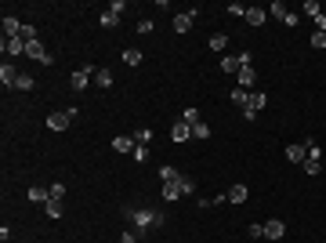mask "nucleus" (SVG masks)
Listing matches in <instances>:
<instances>
[{
  "mask_svg": "<svg viewBox=\"0 0 326 243\" xmlns=\"http://www.w3.org/2000/svg\"><path fill=\"white\" fill-rule=\"evenodd\" d=\"M123 214L134 221V236H138V239H145L149 229L163 225V214H160V210H149V207H123Z\"/></svg>",
  "mask_w": 326,
  "mask_h": 243,
  "instance_id": "1",
  "label": "nucleus"
},
{
  "mask_svg": "<svg viewBox=\"0 0 326 243\" xmlns=\"http://www.w3.org/2000/svg\"><path fill=\"white\" fill-rule=\"evenodd\" d=\"M73 120H76V105H73V109H66V113H51V116H48V131H66Z\"/></svg>",
  "mask_w": 326,
  "mask_h": 243,
  "instance_id": "2",
  "label": "nucleus"
},
{
  "mask_svg": "<svg viewBox=\"0 0 326 243\" xmlns=\"http://www.w3.org/2000/svg\"><path fill=\"white\" fill-rule=\"evenodd\" d=\"M95 73H98L95 66H80V69H73V77H69V84H73V91H76V95H80V91L87 87V80L95 77Z\"/></svg>",
  "mask_w": 326,
  "mask_h": 243,
  "instance_id": "3",
  "label": "nucleus"
},
{
  "mask_svg": "<svg viewBox=\"0 0 326 243\" xmlns=\"http://www.w3.org/2000/svg\"><path fill=\"white\" fill-rule=\"evenodd\" d=\"M26 55L33 58V62H40V66H51V62H55V58H51L48 51H44V44H40V40H33V44H26Z\"/></svg>",
  "mask_w": 326,
  "mask_h": 243,
  "instance_id": "4",
  "label": "nucleus"
},
{
  "mask_svg": "<svg viewBox=\"0 0 326 243\" xmlns=\"http://www.w3.org/2000/svg\"><path fill=\"white\" fill-rule=\"evenodd\" d=\"M196 8H189V11H181V15H174V33H189L192 29V22H196Z\"/></svg>",
  "mask_w": 326,
  "mask_h": 243,
  "instance_id": "5",
  "label": "nucleus"
},
{
  "mask_svg": "<svg viewBox=\"0 0 326 243\" xmlns=\"http://www.w3.org/2000/svg\"><path fill=\"white\" fill-rule=\"evenodd\" d=\"M0 51H4V55H8V62H11L15 55H26V44H22L19 37H4V40H0Z\"/></svg>",
  "mask_w": 326,
  "mask_h": 243,
  "instance_id": "6",
  "label": "nucleus"
},
{
  "mask_svg": "<svg viewBox=\"0 0 326 243\" xmlns=\"http://www.w3.org/2000/svg\"><path fill=\"white\" fill-rule=\"evenodd\" d=\"M283 232H286V225L279 221V218H268V221H265V239H268V243L283 239Z\"/></svg>",
  "mask_w": 326,
  "mask_h": 243,
  "instance_id": "7",
  "label": "nucleus"
},
{
  "mask_svg": "<svg viewBox=\"0 0 326 243\" xmlns=\"http://www.w3.org/2000/svg\"><path fill=\"white\" fill-rule=\"evenodd\" d=\"M189 138H192V127L185 124V120H178V124L170 127V142H178V145H181V142H189Z\"/></svg>",
  "mask_w": 326,
  "mask_h": 243,
  "instance_id": "8",
  "label": "nucleus"
},
{
  "mask_svg": "<svg viewBox=\"0 0 326 243\" xmlns=\"http://www.w3.org/2000/svg\"><path fill=\"white\" fill-rule=\"evenodd\" d=\"M286 160H290V163H304V160H308V149H304V142H293V145H286Z\"/></svg>",
  "mask_w": 326,
  "mask_h": 243,
  "instance_id": "9",
  "label": "nucleus"
},
{
  "mask_svg": "<svg viewBox=\"0 0 326 243\" xmlns=\"http://www.w3.org/2000/svg\"><path fill=\"white\" fill-rule=\"evenodd\" d=\"M0 84H4V87H15V84H19V69H15L11 62L0 66Z\"/></svg>",
  "mask_w": 326,
  "mask_h": 243,
  "instance_id": "10",
  "label": "nucleus"
},
{
  "mask_svg": "<svg viewBox=\"0 0 326 243\" xmlns=\"http://www.w3.org/2000/svg\"><path fill=\"white\" fill-rule=\"evenodd\" d=\"M113 149L123 153V156H131L134 153V138H131V134H120V138H113Z\"/></svg>",
  "mask_w": 326,
  "mask_h": 243,
  "instance_id": "11",
  "label": "nucleus"
},
{
  "mask_svg": "<svg viewBox=\"0 0 326 243\" xmlns=\"http://www.w3.org/2000/svg\"><path fill=\"white\" fill-rule=\"evenodd\" d=\"M268 11L265 8H246V26H265Z\"/></svg>",
  "mask_w": 326,
  "mask_h": 243,
  "instance_id": "12",
  "label": "nucleus"
},
{
  "mask_svg": "<svg viewBox=\"0 0 326 243\" xmlns=\"http://www.w3.org/2000/svg\"><path fill=\"white\" fill-rule=\"evenodd\" d=\"M268 105V95H261V91H250V102H246V109L250 113H261Z\"/></svg>",
  "mask_w": 326,
  "mask_h": 243,
  "instance_id": "13",
  "label": "nucleus"
},
{
  "mask_svg": "<svg viewBox=\"0 0 326 243\" xmlns=\"http://www.w3.org/2000/svg\"><path fill=\"white\" fill-rule=\"evenodd\" d=\"M178 178H181V174H178V167H170V163L160 167V181H163V185H174Z\"/></svg>",
  "mask_w": 326,
  "mask_h": 243,
  "instance_id": "14",
  "label": "nucleus"
},
{
  "mask_svg": "<svg viewBox=\"0 0 326 243\" xmlns=\"http://www.w3.org/2000/svg\"><path fill=\"white\" fill-rule=\"evenodd\" d=\"M26 196H29L33 203H48V200H51V189H44V185H33V189H29Z\"/></svg>",
  "mask_w": 326,
  "mask_h": 243,
  "instance_id": "15",
  "label": "nucleus"
},
{
  "mask_svg": "<svg viewBox=\"0 0 326 243\" xmlns=\"http://www.w3.org/2000/svg\"><path fill=\"white\" fill-rule=\"evenodd\" d=\"M254 84H257V73H254L250 66H243V69H239V87H246V91H250Z\"/></svg>",
  "mask_w": 326,
  "mask_h": 243,
  "instance_id": "16",
  "label": "nucleus"
},
{
  "mask_svg": "<svg viewBox=\"0 0 326 243\" xmlns=\"http://www.w3.org/2000/svg\"><path fill=\"white\" fill-rule=\"evenodd\" d=\"M225 196H228V203H243L246 196H250V189H246V185H232Z\"/></svg>",
  "mask_w": 326,
  "mask_h": 243,
  "instance_id": "17",
  "label": "nucleus"
},
{
  "mask_svg": "<svg viewBox=\"0 0 326 243\" xmlns=\"http://www.w3.org/2000/svg\"><path fill=\"white\" fill-rule=\"evenodd\" d=\"M19 33H22V22L8 15V19H4V37H19Z\"/></svg>",
  "mask_w": 326,
  "mask_h": 243,
  "instance_id": "18",
  "label": "nucleus"
},
{
  "mask_svg": "<svg viewBox=\"0 0 326 243\" xmlns=\"http://www.w3.org/2000/svg\"><path fill=\"white\" fill-rule=\"evenodd\" d=\"M232 102H236L239 109H246V102H250V91H246V87H236V91H232Z\"/></svg>",
  "mask_w": 326,
  "mask_h": 243,
  "instance_id": "19",
  "label": "nucleus"
},
{
  "mask_svg": "<svg viewBox=\"0 0 326 243\" xmlns=\"http://www.w3.org/2000/svg\"><path fill=\"white\" fill-rule=\"evenodd\" d=\"M225 48H228V37H225V33H214V37H210V51H217V55H221Z\"/></svg>",
  "mask_w": 326,
  "mask_h": 243,
  "instance_id": "20",
  "label": "nucleus"
},
{
  "mask_svg": "<svg viewBox=\"0 0 326 243\" xmlns=\"http://www.w3.org/2000/svg\"><path fill=\"white\" fill-rule=\"evenodd\" d=\"M181 185H178V181H174V185H163V200H170V203H174V200H181Z\"/></svg>",
  "mask_w": 326,
  "mask_h": 243,
  "instance_id": "21",
  "label": "nucleus"
},
{
  "mask_svg": "<svg viewBox=\"0 0 326 243\" xmlns=\"http://www.w3.org/2000/svg\"><path fill=\"white\" fill-rule=\"evenodd\" d=\"M221 73H239V58L236 55H225L221 58Z\"/></svg>",
  "mask_w": 326,
  "mask_h": 243,
  "instance_id": "22",
  "label": "nucleus"
},
{
  "mask_svg": "<svg viewBox=\"0 0 326 243\" xmlns=\"http://www.w3.org/2000/svg\"><path fill=\"white\" fill-rule=\"evenodd\" d=\"M62 203H66V200H48V203H44L48 218H62Z\"/></svg>",
  "mask_w": 326,
  "mask_h": 243,
  "instance_id": "23",
  "label": "nucleus"
},
{
  "mask_svg": "<svg viewBox=\"0 0 326 243\" xmlns=\"http://www.w3.org/2000/svg\"><path fill=\"white\" fill-rule=\"evenodd\" d=\"M123 62H127V66H142V51H138V48H127V51H123Z\"/></svg>",
  "mask_w": 326,
  "mask_h": 243,
  "instance_id": "24",
  "label": "nucleus"
},
{
  "mask_svg": "<svg viewBox=\"0 0 326 243\" xmlns=\"http://www.w3.org/2000/svg\"><path fill=\"white\" fill-rule=\"evenodd\" d=\"M181 120H185L189 127H196V124H199V109H196V105H189V109L181 113Z\"/></svg>",
  "mask_w": 326,
  "mask_h": 243,
  "instance_id": "25",
  "label": "nucleus"
},
{
  "mask_svg": "<svg viewBox=\"0 0 326 243\" xmlns=\"http://www.w3.org/2000/svg\"><path fill=\"white\" fill-rule=\"evenodd\" d=\"M95 84H98V87H113V73H109V69H98V73H95Z\"/></svg>",
  "mask_w": 326,
  "mask_h": 243,
  "instance_id": "26",
  "label": "nucleus"
},
{
  "mask_svg": "<svg viewBox=\"0 0 326 243\" xmlns=\"http://www.w3.org/2000/svg\"><path fill=\"white\" fill-rule=\"evenodd\" d=\"M192 138H199V142H207V138H210V127L203 124V120H199V124L192 127Z\"/></svg>",
  "mask_w": 326,
  "mask_h": 243,
  "instance_id": "27",
  "label": "nucleus"
},
{
  "mask_svg": "<svg viewBox=\"0 0 326 243\" xmlns=\"http://www.w3.org/2000/svg\"><path fill=\"white\" fill-rule=\"evenodd\" d=\"M98 22H102L105 29H113V26L120 22V15H116V11H102V19H98Z\"/></svg>",
  "mask_w": 326,
  "mask_h": 243,
  "instance_id": "28",
  "label": "nucleus"
},
{
  "mask_svg": "<svg viewBox=\"0 0 326 243\" xmlns=\"http://www.w3.org/2000/svg\"><path fill=\"white\" fill-rule=\"evenodd\" d=\"M149 142H152V131H149V127L134 131V145H149Z\"/></svg>",
  "mask_w": 326,
  "mask_h": 243,
  "instance_id": "29",
  "label": "nucleus"
},
{
  "mask_svg": "<svg viewBox=\"0 0 326 243\" xmlns=\"http://www.w3.org/2000/svg\"><path fill=\"white\" fill-rule=\"evenodd\" d=\"M304 149H308V156H312V160H322V149H319V142H315V138H308V142H304Z\"/></svg>",
  "mask_w": 326,
  "mask_h": 243,
  "instance_id": "30",
  "label": "nucleus"
},
{
  "mask_svg": "<svg viewBox=\"0 0 326 243\" xmlns=\"http://www.w3.org/2000/svg\"><path fill=\"white\" fill-rule=\"evenodd\" d=\"M15 91H33V77H29V73H19V84H15Z\"/></svg>",
  "mask_w": 326,
  "mask_h": 243,
  "instance_id": "31",
  "label": "nucleus"
},
{
  "mask_svg": "<svg viewBox=\"0 0 326 243\" xmlns=\"http://www.w3.org/2000/svg\"><path fill=\"white\" fill-rule=\"evenodd\" d=\"M268 15H275V19H286L290 11H286V4H283V0H275V4L268 8Z\"/></svg>",
  "mask_w": 326,
  "mask_h": 243,
  "instance_id": "32",
  "label": "nucleus"
},
{
  "mask_svg": "<svg viewBox=\"0 0 326 243\" xmlns=\"http://www.w3.org/2000/svg\"><path fill=\"white\" fill-rule=\"evenodd\" d=\"M301 167H304L308 174H319V171H322V160H312V156H308V160H304Z\"/></svg>",
  "mask_w": 326,
  "mask_h": 243,
  "instance_id": "33",
  "label": "nucleus"
},
{
  "mask_svg": "<svg viewBox=\"0 0 326 243\" xmlns=\"http://www.w3.org/2000/svg\"><path fill=\"white\" fill-rule=\"evenodd\" d=\"M19 40H22V44H33V40H37V29H33V26H22Z\"/></svg>",
  "mask_w": 326,
  "mask_h": 243,
  "instance_id": "34",
  "label": "nucleus"
},
{
  "mask_svg": "<svg viewBox=\"0 0 326 243\" xmlns=\"http://www.w3.org/2000/svg\"><path fill=\"white\" fill-rule=\"evenodd\" d=\"M131 160H138V163H145V160H149V145H134V153H131Z\"/></svg>",
  "mask_w": 326,
  "mask_h": 243,
  "instance_id": "35",
  "label": "nucleus"
},
{
  "mask_svg": "<svg viewBox=\"0 0 326 243\" xmlns=\"http://www.w3.org/2000/svg\"><path fill=\"white\" fill-rule=\"evenodd\" d=\"M225 11L232 15V19H246V8H243V4H228Z\"/></svg>",
  "mask_w": 326,
  "mask_h": 243,
  "instance_id": "36",
  "label": "nucleus"
},
{
  "mask_svg": "<svg viewBox=\"0 0 326 243\" xmlns=\"http://www.w3.org/2000/svg\"><path fill=\"white\" fill-rule=\"evenodd\" d=\"M178 185H181V192H192V189H196V181H192L189 174H181V178H178Z\"/></svg>",
  "mask_w": 326,
  "mask_h": 243,
  "instance_id": "37",
  "label": "nucleus"
},
{
  "mask_svg": "<svg viewBox=\"0 0 326 243\" xmlns=\"http://www.w3.org/2000/svg\"><path fill=\"white\" fill-rule=\"evenodd\" d=\"M246 236H250V239H265V225H250Z\"/></svg>",
  "mask_w": 326,
  "mask_h": 243,
  "instance_id": "38",
  "label": "nucleus"
},
{
  "mask_svg": "<svg viewBox=\"0 0 326 243\" xmlns=\"http://www.w3.org/2000/svg\"><path fill=\"white\" fill-rule=\"evenodd\" d=\"M304 11H308V15H312V19H319V15H322V8L315 4V0H304Z\"/></svg>",
  "mask_w": 326,
  "mask_h": 243,
  "instance_id": "39",
  "label": "nucleus"
},
{
  "mask_svg": "<svg viewBox=\"0 0 326 243\" xmlns=\"http://www.w3.org/2000/svg\"><path fill=\"white\" fill-rule=\"evenodd\" d=\"M51 200H66V185H58V181H55V185H51Z\"/></svg>",
  "mask_w": 326,
  "mask_h": 243,
  "instance_id": "40",
  "label": "nucleus"
},
{
  "mask_svg": "<svg viewBox=\"0 0 326 243\" xmlns=\"http://www.w3.org/2000/svg\"><path fill=\"white\" fill-rule=\"evenodd\" d=\"M312 48H326V33H312Z\"/></svg>",
  "mask_w": 326,
  "mask_h": 243,
  "instance_id": "41",
  "label": "nucleus"
},
{
  "mask_svg": "<svg viewBox=\"0 0 326 243\" xmlns=\"http://www.w3.org/2000/svg\"><path fill=\"white\" fill-rule=\"evenodd\" d=\"M236 58H239V69H243V66H250V58H254V55H250V51H239Z\"/></svg>",
  "mask_w": 326,
  "mask_h": 243,
  "instance_id": "42",
  "label": "nucleus"
},
{
  "mask_svg": "<svg viewBox=\"0 0 326 243\" xmlns=\"http://www.w3.org/2000/svg\"><path fill=\"white\" fill-rule=\"evenodd\" d=\"M109 11H116V15H123V11H127V4H123V0H113V4H109Z\"/></svg>",
  "mask_w": 326,
  "mask_h": 243,
  "instance_id": "43",
  "label": "nucleus"
},
{
  "mask_svg": "<svg viewBox=\"0 0 326 243\" xmlns=\"http://www.w3.org/2000/svg\"><path fill=\"white\" fill-rule=\"evenodd\" d=\"M120 243H138V236H134V232H123V239H120Z\"/></svg>",
  "mask_w": 326,
  "mask_h": 243,
  "instance_id": "44",
  "label": "nucleus"
}]
</instances>
